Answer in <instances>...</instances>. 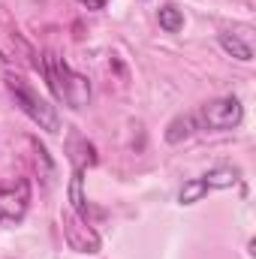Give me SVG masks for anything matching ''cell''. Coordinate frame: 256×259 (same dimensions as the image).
I'll use <instances>...</instances> for the list:
<instances>
[{"label":"cell","mask_w":256,"mask_h":259,"mask_svg":"<svg viewBox=\"0 0 256 259\" xmlns=\"http://www.w3.org/2000/svg\"><path fill=\"white\" fill-rule=\"evenodd\" d=\"M39 72H42L52 97L58 103H64L66 109H84L91 103V81L84 75L72 72L64 58H58V52H46L42 55Z\"/></svg>","instance_id":"cell-1"},{"label":"cell","mask_w":256,"mask_h":259,"mask_svg":"<svg viewBox=\"0 0 256 259\" xmlns=\"http://www.w3.org/2000/svg\"><path fill=\"white\" fill-rule=\"evenodd\" d=\"M3 81H6V91H9V97L15 100V106L36 124L39 130H46V133H58L61 130V118H58V109L49 103V100H42L21 75H12V72H6L3 75Z\"/></svg>","instance_id":"cell-2"},{"label":"cell","mask_w":256,"mask_h":259,"mask_svg":"<svg viewBox=\"0 0 256 259\" xmlns=\"http://www.w3.org/2000/svg\"><path fill=\"white\" fill-rule=\"evenodd\" d=\"M196 127L199 130H211V133H226V130L241 127L244 121V106L238 97H217L208 100L205 106H199V112H193Z\"/></svg>","instance_id":"cell-3"},{"label":"cell","mask_w":256,"mask_h":259,"mask_svg":"<svg viewBox=\"0 0 256 259\" xmlns=\"http://www.w3.org/2000/svg\"><path fill=\"white\" fill-rule=\"evenodd\" d=\"M30 208V181L18 178L12 187H0V223H21Z\"/></svg>","instance_id":"cell-4"},{"label":"cell","mask_w":256,"mask_h":259,"mask_svg":"<svg viewBox=\"0 0 256 259\" xmlns=\"http://www.w3.org/2000/svg\"><path fill=\"white\" fill-rule=\"evenodd\" d=\"M64 238L75 253H100V235L72 211H64Z\"/></svg>","instance_id":"cell-5"},{"label":"cell","mask_w":256,"mask_h":259,"mask_svg":"<svg viewBox=\"0 0 256 259\" xmlns=\"http://www.w3.org/2000/svg\"><path fill=\"white\" fill-rule=\"evenodd\" d=\"M69 211L78 214L81 220H88V196H84V169H75L72 166V175H69Z\"/></svg>","instance_id":"cell-6"},{"label":"cell","mask_w":256,"mask_h":259,"mask_svg":"<svg viewBox=\"0 0 256 259\" xmlns=\"http://www.w3.org/2000/svg\"><path fill=\"white\" fill-rule=\"evenodd\" d=\"M202 184H205L208 193H214V190H229V187L238 184V169H232V166H217V169H211V172L202 175Z\"/></svg>","instance_id":"cell-7"},{"label":"cell","mask_w":256,"mask_h":259,"mask_svg":"<svg viewBox=\"0 0 256 259\" xmlns=\"http://www.w3.org/2000/svg\"><path fill=\"white\" fill-rule=\"evenodd\" d=\"M196 118L190 115H178V118H172L169 124H166V133H163V139L169 142V145H181V142H187L193 133H196Z\"/></svg>","instance_id":"cell-8"},{"label":"cell","mask_w":256,"mask_h":259,"mask_svg":"<svg viewBox=\"0 0 256 259\" xmlns=\"http://www.w3.org/2000/svg\"><path fill=\"white\" fill-rule=\"evenodd\" d=\"M217 42H220V49L226 52V55H232V58H238V61H253V49L244 42V39H238L235 33H220L217 36Z\"/></svg>","instance_id":"cell-9"},{"label":"cell","mask_w":256,"mask_h":259,"mask_svg":"<svg viewBox=\"0 0 256 259\" xmlns=\"http://www.w3.org/2000/svg\"><path fill=\"white\" fill-rule=\"evenodd\" d=\"M157 21H160V27H163L166 33H178V30L184 27V12H181L175 3H166V6H160Z\"/></svg>","instance_id":"cell-10"},{"label":"cell","mask_w":256,"mask_h":259,"mask_svg":"<svg viewBox=\"0 0 256 259\" xmlns=\"http://www.w3.org/2000/svg\"><path fill=\"white\" fill-rule=\"evenodd\" d=\"M205 193H208V190H205L202 178H193V181H187V184L178 190V202H181V205H196V202H202Z\"/></svg>","instance_id":"cell-11"},{"label":"cell","mask_w":256,"mask_h":259,"mask_svg":"<svg viewBox=\"0 0 256 259\" xmlns=\"http://www.w3.org/2000/svg\"><path fill=\"white\" fill-rule=\"evenodd\" d=\"M75 3H81V6H88V9H106L109 0H75Z\"/></svg>","instance_id":"cell-12"}]
</instances>
